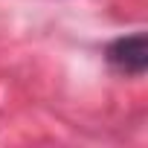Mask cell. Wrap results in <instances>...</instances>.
I'll return each mask as SVG.
<instances>
[{
  "label": "cell",
  "mask_w": 148,
  "mask_h": 148,
  "mask_svg": "<svg viewBox=\"0 0 148 148\" xmlns=\"http://www.w3.org/2000/svg\"><path fill=\"white\" fill-rule=\"evenodd\" d=\"M105 58L113 70L125 73V76H142L145 64H148L145 32H134V35H122V38L110 41L105 49Z\"/></svg>",
  "instance_id": "6da1fadb"
}]
</instances>
